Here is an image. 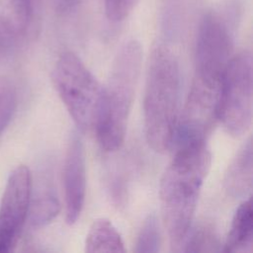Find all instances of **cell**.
I'll return each instance as SVG.
<instances>
[{
  "label": "cell",
  "instance_id": "obj_6",
  "mask_svg": "<svg viewBox=\"0 0 253 253\" xmlns=\"http://www.w3.org/2000/svg\"><path fill=\"white\" fill-rule=\"evenodd\" d=\"M252 56L247 50L232 55L223 74L216 119L232 136L244 134L252 123Z\"/></svg>",
  "mask_w": 253,
  "mask_h": 253
},
{
  "label": "cell",
  "instance_id": "obj_18",
  "mask_svg": "<svg viewBox=\"0 0 253 253\" xmlns=\"http://www.w3.org/2000/svg\"><path fill=\"white\" fill-rule=\"evenodd\" d=\"M13 39H15V37L10 33L3 21L0 19V55L9 46Z\"/></svg>",
  "mask_w": 253,
  "mask_h": 253
},
{
  "label": "cell",
  "instance_id": "obj_2",
  "mask_svg": "<svg viewBox=\"0 0 253 253\" xmlns=\"http://www.w3.org/2000/svg\"><path fill=\"white\" fill-rule=\"evenodd\" d=\"M180 92L177 56L168 46L158 45L149 56L143 98L145 138L156 152L163 153L174 143Z\"/></svg>",
  "mask_w": 253,
  "mask_h": 253
},
{
  "label": "cell",
  "instance_id": "obj_15",
  "mask_svg": "<svg viewBox=\"0 0 253 253\" xmlns=\"http://www.w3.org/2000/svg\"><path fill=\"white\" fill-rule=\"evenodd\" d=\"M18 95L16 86L6 76L0 77V135L15 113Z\"/></svg>",
  "mask_w": 253,
  "mask_h": 253
},
{
  "label": "cell",
  "instance_id": "obj_4",
  "mask_svg": "<svg viewBox=\"0 0 253 253\" xmlns=\"http://www.w3.org/2000/svg\"><path fill=\"white\" fill-rule=\"evenodd\" d=\"M221 9L207 12L200 23L195 45V74L188 96L204 102L218 100L221 80L232 57L230 16Z\"/></svg>",
  "mask_w": 253,
  "mask_h": 253
},
{
  "label": "cell",
  "instance_id": "obj_3",
  "mask_svg": "<svg viewBox=\"0 0 253 253\" xmlns=\"http://www.w3.org/2000/svg\"><path fill=\"white\" fill-rule=\"evenodd\" d=\"M141 63L140 43L136 40L127 41L115 56L107 82L102 87L94 129L105 151H116L124 143Z\"/></svg>",
  "mask_w": 253,
  "mask_h": 253
},
{
  "label": "cell",
  "instance_id": "obj_14",
  "mask_svg": "<svg viewBox=\"0 0 253 253\" xmlns=\"http://www.w3.org/2000/svg\"><path fill=\"white\" fill-rule=\"evenodd\" d=\"M185 252H216L221 250L219 237L210 224H201L188 231L183 243Z\"/></svg>",
  "mask_w": 253,
  "mask_h": 253
},
{
  "label": "cell",
  "instance_id": "obj_11",
  "mask_svg": "<svg viewBox=\"0 0 253 253\" xmlns=\"http://www.w3.org/2000/svg\"><path fill=\"white\" fill-rule=\"evenodd\" d=\"M120 232L111 220L101 217L93 221L85 239V252H125Z\"/></svg>",
  "mask_w": 253,
  "mask_h": 253
},
{
  "label": "cell",
  "instance_id": "obj_17",
  "mask_svg": "<svg viewBox=\"0 0 253 253\" xmlns=\"http://www.w3.org/2000/svg\"><path fill=\"white\" fill-rule=\"evenodd\" d=\"M140 0H104L105 14L109 21L119 23L129 16Z\"/></svg>",
  "mask_w": 253,
  "mask_h": 253
},
{
  "label": "cell",
  "instance_id": "obj_13",
  "mask_svg": "<svg viewBox=\"0 0 253 253\" xmlns=\"http://www.w3.org/2000/svg\"><path fill=\"white\" fill-rule=\"evenodd\" d=\"M60 204L52 188H44L34 200L31 199L28 218L34 226H42L50 222L59 212Z\"/></svg>",
  "mask_w": 253,
  "mask_h": 253
},
{
  "label": "cell",
  "instance_id": "obj_5",
  "mask_svg": "<svg viewBox=\"0 0 253 253\" xmlns=\"http://www.w3.org/2000/svg\"><path fill=\"white\" fill-rule=\"evenodd\" d=\"M51 79L75 125L82 131L94 128L102 86L80 57L72 51L61 53Z\"/></svg>",
  "mask_w": 253,
  "mask_h": 253
},
{
  "label": "cell",
  "instance_id": "obj_16",
  "mask_svg": "<svg viewBox=\"0 0 253 253\" xmlns=\"http://www.w3.org/2000/svg\"><path fill=\"white\" fill-rule=\"evenodd\" d=\"M160 243L161 237L157 217L154 214H150L144 219L139 230L135 243V252H157L159 251Z\"/></svg>",
  "mask_w": 253,
  "mask_h": 253
},
{
  "label": "cell",
  "instance_id": "obj_9",
  "mask_svg": "<svg viewBox=\"0 0 253 253\" xmlns=\"http://www.w3.org/2000/svg\"><path fill=\"white\" fill-rule=\"evenodd\" d=\"M253 149L249 137L236 152L224 175L223 186L233 198H244L252 189Z\"/></svg>",
  "mask_w": 253,
  "mask_h": 253
},
{
  "label": "cell",
  "instance_id": "obj_10",
  "mask_svg": "<svg viewBox=\"0 0 253 253\" xmlns=\"http://www.w3.org/2000/svg\"><path fill=\"white\" fill-rule=\"evenodd\" d=\"M252 199L249 197L238 206L222 250L225 252H248L252 248Z\"/></svg>",
  "mask_w": 253,
  "mask_h": 253
},
{
  "label": "cell",
  "instance_id": "obj_8",
  "mask_svg": "<svg viewBox=\"0 0 253 253\" xmlns=\"http://www.w3.org/2000/svg\"><path fill=\"white\" fill-rule=\"evenodd\" d=\"M65 219L73 224L79 218L86 195V158L81 137L74 133L67 145L63 163Z\"/></svg>",
  "mask_w": 253,
  "mask_h": 253
},
{
  "label": "cell",
  "instance_id": "obj_7",
  "mask_svg": "<svg viewBox=\"0 0 253 253\" xmlns=\"http://www.w3.org/2000/svg\"><path fill=\"white\" fill-rule=\"evenodd\" d=\"M33 180L26 165L10 174L0 203V253L11 252L17 245L29 215Z\"/></svg>",
  "mask_w": 253,
  "mask_h": 253
},
{
  "label": "cell",
  "instance_id": "obj_19",
  "mask_svg": "<svg viewBox=\"0 0 253 253\" xmlns=\"http://www.w3.org/2000/svg\"><path fill=\"white\" fill-rule=\"evenodd\" d=\"M54 2L59 12L70 13L77 7L80 0H54Z\"/></svg>",
  "mask_w": 253,
  "mask_h": 253
},
{
  "label": "cell",
  "instance_id": "obj_1",
  "mask_svg": "<svg viewBox=\"0 0 253 253\" xmlns=\"http://www.w3.org/2000/svg\"><path fill=\"white\" fill-rule=\"evenodd\" d=\"M211 154L206 141L177 145L161 178V214L171 246L180 248L196 211L204 181L210 171Z\"/></svg>",
  "mask_w": 253,
  "mask_h": 253
},
{
  "label": "cell",
  "instance_id": "obj_12",
  "mask_svg": "<svg viewBox=\"0 0 253 253\" xmlns=\"http://www.w3.org/2000/svg\"><path fill=\"white\" fill-rule=\"evenodd\" d=\"M35 0H0V19L14 37L29 28L34 13Z\"/></svg>",
  "mask_w": 253,
  "mask_h": 253
}]
</instances>
